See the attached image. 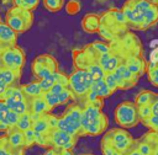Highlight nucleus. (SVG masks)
Instances as JSON below:
<instances>
[{
    "label": "nucleus",
    "mask_w": 158,
    "mask_h": 155,
    "mask_svg": "<svg viewBox=\"0 0 158 155\" xmlns=\"http://www.w3.org/2000/svg\"><path fill=\"white\" fill-rule=\"evenodd\" d=\"M100 28L98 33L104 38L106 42H111L122 34H125L127 31H130L127 26L126 17L121 9L112 7L107 11H105L100 16Z\"/></svg>",
    "instance_id": "f257e3e1"
},
{
    "label": "nucleus",
    "mask_w": 158,
    "mask_h": 155,
    "mask_svg": "<svg viewBox=\"0 0 158 155\" xmlns=\"http://www.w3.org/2000/svg\"><path fill=\"white\" fill-rule=\"evenodd\" d=\"M109 43H110V50L120 55L122 60L132 55L143 54V46L141 43V39L130 31H127L125 34Z\"/></svg>",
    "instance_id": "f03ea898"
},
{
    "label": "nucleus",
    "mask_w": 158,
    "mask_h": 155,
    "mask_svg": "<svg viewBox=\"0 0 158 155\" xmlns=\"http://www.w3.org/2000/svg\"><path fill=\"white\" fill-rule=\"evenodd\" d=\"M81 114H83V105L81 102L73 101L68 105L64 113L58 118L57 128L64 130L72 135L80 137L81 132Z\"/></svg>",
    "instance_id": "7ed1b4c3"
},
{
    "label": "nucleus",
    "mask_w": 158,
    "mask_h": 155,
    "mask_svg": "<svg viewBox=\"0 0 158 155\" xmlns=\"http://www.w3.org/2000/svg\"><path fill=\"white\" fill-rule=\"evenodd\" d=\"M152 2L149 0H127L121 7L130 30L144 31V11Z\"/></svg>",
    "instance_id": "20e7f679"
},
{
    "label": "nucleus",
    "mask_w": 158,
    "mask_h": 155,
    "mask_svg": "<svg viewBox=\"0 0 158 155\" xmlns=\"http://www.w3.org/2000/svg\"><path fill=\"white\" fill-rule=\"evenodd\" d=\"M93 82L94 79L86 69H75L70 75H68V87L73 95V101L83 102Z\"/></svg>",
    "instance_id": "39448f33"
},
{
    "label": "nucleus",
    "mask_w": 158,
    "mask_h": 155,
    "mask_svg": "<svg viewBox=\"0 0 158 155\" xmlns=\"http://www.w3.org/2000/svg\"><path fill=\"white\" fill-rule=\"evenodd\" d=\"M33 20H35L33 11L17 6L10 7L5 15V22L19 34L27 32L32 27Z\"/></svg>",
    "instance_id": "423d86ee"
},
{
    "label": "nucleus",
    "mask_w": 158,
    "mask_h": 155,
    "mask_svg": "<svg viewBox=\"0 0 158 155\" xmlns=\"http://www.w3.org/2000/svg\"><path fill=\"white\" fill-rule=\"evenodd\" d=\"M101 143H106L123 154L133 149L136 145V140L133 139L131 133L126 128H121V127L111 128L106 130L101 139Z\"/></svg>",
    "instance_id": "0eeeda50"
},
{
    "label": "nucleus",
    "mask_w": 158,
    "mask_h": 155,
    "mask_svg": "<svg viewBox=\"0 0 158 155\" xmlns=\"http://www.w3.org/2000/svg\"><path fill=\"white\" fill-rule=\"evenodd\" d=\"M114 119L118 127L126 129L133 128L141 123L137 113V106L132 101H122L118 103L114 111Z\"/></svg>",
    "instance_id": "6e6552de"
},
{
    "label": "nucleus",
    "mask_w": 158,
    "mask_h": 155,
    "mask_svg": "<svg viewBox=\"0 0 158 155\" xmlns=\"http://www.w3.org/2000/svg\"><path fill=\"white\" fill-rule=\"evenodd\" d=\"M31 71L36 80H41L58 71V62L51 54H40L31 63Z\"/></svg>",
    "instance_id": "1a4fd4ad"
},
{
    "label": "nucleus",
    "mask_w": 158,
    "mask_h": 155,
    "mask_svg": "<svg viewBox=\"0 0 158 155\" xmlns=\"http://www.w3.org/2000/svg\"><path fill=\"white\" fill-rule=\"evenodd\" d=\"M0 60L4 68L14 69V70H22L26 63V55L22 48L17 44L5 47L0 52Z\"/></svg>",
    "instance_id": "9d476101"
},
{
    "label": "nucleus",
    "mask_w": 158,
    "mask_h": 155,
    "mask_svg": "<svg viewBox=\"0 0 158 155\" xmlns=\"http://www.w3.org/2000/svg\"><path fill=\"white\" fill-rule=\"evenodd\" d=\"M99 54L94 50V48L88 44L84 48H77L72 52V59L75 69H88L91 63L98 62Z\"/></svg>",
    "instance_id": "9b49d317"
},
{
    "label": "nucleus",
    "mask_w": 158,
    "mask_h": 155,
    "mask_svg": "<svg viewBox=\"0 0 158 155\" xmlns=\"http://www.w3.org/2000/svg\"><path fill=\"white\" fill-rule=\"evenodd\" d=\"M49 139H51L52 148H56L59 150H73L79 137L72 135L64 130L56 128L49 130Z\"/></svg>",
    "instance_id": "f8f14e48"
},
{
    "label": "nucleus",
    "mask_w": 158,
    "mask_h": 155,
    "mask_svg": "<svg viewBox=\"0 0 158 155\" xmlns=\"http://www.w3.org/2000/svg\"><path fill=\"white\" fill-rule=\"evenodd\" d=\"M115 78H116V81H117V85H118V90H130L132 87H135L138 82V76L135 75L125 64V62H121L120 65L112 71Z\"/></svg>",
    "instance_id": "ddd939ff"
},
{
    "label": "nucleus",
    "mask_w": 158,
    "mask_h": 155,
    "mask_svg": "<svg viewBox=\"0 0 158 155\" xmlns=\"http://www.w3.org/2000/svg\"><path fill=\"white\" fill-rule=\"evenodd\" d=\"M123 62H125L126 66H127L135 75H137L138 78H141L143 74L147 73V60H146V58L143 57V54L128 57V58H126Z\"/></svg>",
    "instance_id": "4468645a"
},
{
    "label": "nucleus",
    "mask_w": 158,
    "mask_h": 155,
    "mask_svg": "<svg viewBox=\"0 0 158 155\" xmlns=\"http://www.w3.org/2000/svg\"><path fill=\"white\" fill-rule=\"evenodd\" d=\"M17 37L19 33L12 30L6 22H1L0 23V42L2 44V47H9V46H15L17 43Z\"/></svg>",
    "instance_id": "2eb2a0df"
},
{
    "label": "nucleus",
    "mask_w": 158,
    "mask_h": 155,
    "mask_svg": "<svg viewBox=\"0 0 158 155\" xmlns=\"http://www.w3.org/2000/svg\"><path fill=\"white\" fill-rule=\"evenodd\" d=\"M100 23H101L100 16L93 12L84 15V17L81 18V28L86 33H98L100 28Z\"/></svg>",
    "instance_id": "dca6fc26"
},
{
    "label": "nucleus",
    "mask_w": 158,
    "mask_h": 155,
    "mask_svg": "<svg viewBox=\"0 0 158 155\" xmlns=\"http://www.w3.org/2000/svg\"><path fill=\"white\" fill-rule=\"evenodd\" d=\"M4 102L7 105V107L16 112L17 114H23L26 112H30V105H28V100L26 97L23 98H17V97H7L4 100Z\"/></svg>",
    "instance_id": "f3484780"
},
{
    "label": "nucleus",
    "mask_w": 158,
    "mask_h": 155,
    "mask_svg": "<svg viewBox=\"0 0 158 155\" xmlns=\"http://www.w3.org/2000/svg\"><path fill=\"white\" fill-rule=\"evenodd\" d=\"M21 75H22V70H14L9 68L0 69V80L9 86L20 85Z\"/></svg>",
    "instance_id": "a211bd4d"
},
{
    "label": "nucleus",
    "mask_w": 158,
    "mask_h": 155,
    "mask_svg": "<svg viewBox=\"0 0 158 155\" xmlns=\"http://www.w3.org/2000/svg\"><path fill=\"white\" fill-rule=\"evenodd\" d=\"M28 105H30V112L35 114H46L48 112H52V108L48 106V103L46 102L42 95L35 98H31L28 101Z\"/></svg>",
    "instance_id": "6ab92c4d"
},
{
    "label": "nucleus",
    "mask_w": 158,
    "mask_h": 155,
    "mask_svg": "<svg viewBox=\"0 0 158 155\" xmlns=\"http://www.w3.org/2000/svg\"><path fill=\"white\" fill-rule=\"evenodd\" d=\"M7 140L10 141V144L15 148H25V137H23V132H21L20 129H17L16 127H11L5 132Z\"/></svg>",
    "instance_id": "aec40b11"
},
{
    "label": "nucleus",
    "mask_w": 158,
    "mask_h": 155,
    "mask_svg": "<svg viewBox=\"0 0 158 155\" xmlns=\"http://www.w3.org/2000/svg\"><path fill=\"white\" fill-rule=\"evenodd\" d=\"M158 23V5L151 4L144 11V31L154 27Z\"/></svg>",
    "instance_id": "412c9836"
},
{
    "label": "nucleus",
    "mask_w": 158,
    "mask_h": 155,
    "mask_svg": "<svg viewBox=\"0 0 158 155\" xmlns=\"http://www.w3.org/2000/svg\"><path fill=\"white\" fill-rule=\"evenodd\" d=\"M26 149L15 148L7 140L6 134L0 137V155H25Z\"/></svg>",
    "instance_id": "4be33fe9"
},
{
    "label": "nucleus",
    "mask_w": 158,
    "mask_h": 155,
    "mask_svg": "<svg viewBox=\"0 0 158 155\" xmlns=\"http://www.w3.org/2000/svg\"><path fill=\"white\" fill-rule=\"evenodd\" d=\"M20 87L23 92V95L27 97V100L30 101L31 98H35L37 96H41L43 93L41 86H40V82L38 80L36 81H31V82H27V84H20Z\"/></svg>",
    "instance_id": "5701e85b"
},
{
    "label": "nucleus",
    "mask_w": 158,
    "mask_h": 155,
    "mask_svg": "<svg viewBox=\"0 0 158 155\" xmlns=\"http://www.w3.org/2000/svg\"><path fill=\"white\" fill-rule=\"evenodd\" d=\"M90 90H93V91H94L98 96H100L101 98H107V97H110V96L112 95L111 91L109 90V87H107V85H106L104 78H102V79L94 80V82H93Z\"/></svg>",
    "instance_id": "b1692460"
},
{
    "label": "nucleus",
    "mask_w": 158,
    "mask_h": 155,
    "mask_svg": "<svg viewBox=\"0 0 158 155\" xmlns=\"http://www.w3.org/2000/svg\"><path fill=\"white\" fill-rule=\"evenodd\" d=\"M156 92L151 90H142L135 96V103L136 106H144V105H151L156 97Z\"/></svg>",
    "instance_id": "393cba45"
},
{
    "label": "nucleus",
    "mask_w": 158,
    "mask_h": 155,
    "mask_svg": "<svg viewBox=\"0 0 158 155\" xmlns=\"http://www.w3.org/2000/svg\"><path fill=\"white\" fill-rule=\"evenodd\" d=\"M32 129H33L36 133H48V132L51 130L49 124H48V122H47L44 114L40 116L37 119L33 121V123H32Z\"/></svg>",
    "instance_id": "a878e982"
},
{
    "label": "nucleus",
    "mask_w": 158,
    "mask_h": 155,
    "mask_svg": "<svg viewBox=\"0 0 158 155\" xmlns=\"http://www.w3.org/2000/svg\"><path fill=\"white\" fill-rule=\"evenodd\" d=\"M32 123H33V121H32L31 113L30 112H26V113H23V114H21L19 117V121H17V123H16L15 127L17 129H20L21 132H25V130L32 128Z\"/></svg>",
    "instance_id": "bb28decb"
},
{
    "label": "nucleus",
    "mask_w": 158,
    "mask_h": 155,
    "mask_svg": "<svg viewBox=\"0 0 158 155\" xmlns=\"http://www.w3.org/2000/svg\"><path fill=\"white\" fill-rule=\"evenodd\" d=\"M57 78H58V71L52 73L51 75H48V76H46V78H43V79L38 80V82H40V86H41L42 91H43V92L49 91V90H51V87L57 82Z\"/></svg>",
    "instance_id": "cd10ccee"
},
{
    "label": "nucleus",
    "mask_w": 158,
    "mask_h": 155,
    "mask_svg": "<svg viewBox=\"0 0 158 155\" xmlns=\"http://www.w3.org/2000/svg\"><path fill=\"white\" fill-rule=\"evenodd\" d=\"M10 108L7 107V105L4 101H0V132H6L10 127L7 124V113H9Z\"/></svg>",
    "instance_id": "c85d7f7f"
},
{
    "label": "nucleus",
    "mask_w": 158,
    "mask_h": 155,
    "mask_svg": "<svg viewBox=\"0 0 158 155\" xmlns=\"http://www.w3.org/2000/svg\"><path fill=\"white\" fill-rule=\"evenodd\" d=\"M42 4L49 12H58L63 9L65 0H42Z\"/></svg>",
    "instance_id": "c756f323"
},
{
    "label": "nucleus",
    "mask_w": 158,
    "mask_h": 155,
    "mask_svg": "<svg viewBox=\"0 0 158 155\" xmlns=\"http://www.w3.org/2000/svg\"><path fill=\"white\" fill-rule=\"evenodd\" d=\"M90 74H91V76H93V79L94 80H98V79H102L104 76H105V70L101 68V65L98 63V62H95V63H91L89 66H88V69H86Z\"/></svg>",
    "instance_id": "7c9ffc66"
},
{
    "label": "nucleus",
    "mask_w": 158,
    "mask_h": 155,
    "mask_svg": "<svg viewBox=\"0 0 158 155\" xmlns=\"http://www.w3.org/2000/svg\"><path fill=\"white\" fill-rule=\"evenodd\" d=\"M102 101H104V98H101L100 96H98L93 90H89V92L85 95V97L83 100V102L91 103V105H94L96 107H100V108H102V106H104V102Z\"/></svg>",
    "instance_id": "2f4dec72"
},
{
    "label": "nucleus",
    "mask_w": 158,
    "mask_h": 155,
    "mask_svg": "<svg viewBox=\"0 0 158 155\" xmlns=\"http://www.w3.org/2000/svg\"><path fill=\"white\" fill-rule=\"evenodd\" d=\"M135 148L142 154V155H153V148L151 146L149 143H147L146 140H143L142 138L136 140V145Z\"/></svg>",
    "instance_id": "473e14b6"
},
{
    "label": "nucleus",
    "mask_w": 158,
    "mask_h": 155,
    "mask_svg": "<svg viewBox=\"0 0 158 155\" xmlns=\"http://www.w3.org/2000/svg\"><path fill=\"white\" fill-rule=\"evenodd\" d=\"M12 4H14V6L33 11V10L37 9V6L40 4V0H12Z\"/></svg>",
    "instance_id": "72a5a7b5"
},
{
    "label": "nucleus",
    "mask_w": 158,
    "mask_h": 155,
    "mask_svg": "<svg viewBox=\"0 0 158 155\" xmlns=\"http://www.w3.org/2000/svg\"><path fill=\"white\" fill-rule=\"evenodd\" d=\"M152 58L158 62V53H157V54H153ZM146 74H147L148 81H149L154 87H158V63H157V66H156V68H153L152 70H147Z\"/></svg>",
    "instance_id": "f704fd0d"
},
{
    "label": "nucleus",
    "mask_w": 158,
    "mask_h": 155,
    "mask_svg": "<svg viewBox=\"0 0 158 155\" xmlns=\"http://www.w3.org/2000/svg\"><path fill=\"white\" fill-rule=\"evenodd\" d=\"M36 145H38L41 148H46V149L52 148L51 139H49V132L48 133H36Z\"/></svg>",
    "instance_id": "c9c22d12"
},
{
    "label": "nucleus",
    "mask_w": 158,
    "mask_h": 155,
    "mask_svg": "<svg viewBox=\"0 0 158 155\" xmlns=\"http://www.w3.org/2000/svg\"><path fill=\"white\" fill-rule=\"evenodd\" d=\"M90 46L94 48V50L99 55L110 52V43L106 41H94L93 43H90Z\"/></svg>",
    "instance_id": "e433bc0d"
},
{
    "label": "nucleus",
    "mask_w": 158,
    "mask_h": 155,
    "mask_svg": "<svg viewBox=\"0 0 158 155\" xmlns=\"http://www.w3.org/2000/svg\"><path fill=\"white\" fill-rule=\"evenodd\" d=\"M104 80H105L109 90L111 91V93H115L118 90V85H117V81H116V78H115L114 73H106L105 76H104Z\"/></svg>",
    "instance_id": "4c0bfd02"
},
{
    "label": "nucleus",
    "mask_w": 158,
    "mask_h": 155,
    "mask_svg": "<svg viewBox=\"0 0 158 155\" xmlns=\"http://www.w3.org/2000/svg\"><path fill=\"white\" fill-rule=\"evenodd\" d=\"M23 137H25V148L26 150L30 149L31 146L36 145V133L32 128L27 129L23 132Z\"/></svg>",
    "instance_id": "58836bf2"
},
{
    "label": "nucleus",
    "mask_w": 158,
    "mask_h": 155,
    "mask_svg": "<svg viewBox=\"0 0 158 155\" xmlns=\"http://www.w3.org/2000/svg\"><path fill=\"white\" fill-rule=\"evenodd\" d=\"M141 123H142V124H143L148 130L158 132V116L152 114V116H151V117H148L147 119L141 121Z\"/></svg>",
    "instance_id": "ea45409f"
},
{
    "label": "nucleus",
    "mask_w": 158,
    "mask_h": 155,
    "mask_svg": "<svg viewBox=\"0 0 158 155\" xmlns=\"http://www.w3.org/2000/svg\"><path fill=\"white\" fill-rule=\"evenodd\" d=\"M42 96L44 97L46 102L48 103V106H49L52 109H53L54 107L59 106V100H58V96H57V95H54L53 92H51V91H46V92H43V93H42Z\"/></svg>",
    "instance_id": "a19ab883"
},
{
    "label": "nucleus",
    "mask_w": 158,
    "mask_h": 155,
    "mask_svg": "<svg viewBox=\"0 0 158 155\" xmlns=\"http://www.w3.org/2000/svg\"><path fill=\"white\" fill-rule=\"evenodd\" d=\"M100 150H101L102 155H125L123 153L118 151L114 146H111V145H109L106 143H101V141H100Z\"/></svg>",
    "instance_id": "79ce46f5"
},
{
    "label": "nucleus",
    "mask_w": 158,
    "mask_h": 155,
    "mask_svg": "<svg viewBox=\"0 0 158 155\" xmlns=\"http://www.w3.org/2000/svg\"><path fill=\"white\" fill-rule=\"evenodd\" d=\"M57 96H58V100H59V106H60V105H67V103H69L70 101H73V95H72L69 87H65V89H64L59 95H57Z\"/></svg>",
    "instance_id": "37998d69"
},
{
    "label": "nucleus",
    "mask_w": 158,
    "mask_h": 155,
    "mask_svg": "<svg viewBox=\"0 0 158 155\" xmlns=\"http://www.w3.org/2000/svg\"><path fill=\"white\" fill-rule=\"evenodd\" d=\"M137 113L139 117V121H144L148 117L152 116V109L151 105H144V106H137Z\"/></svg>",
    "instance_id": "c03bdc74"
},
{
    "label": "nucleus",
    "mask_w": 158,
    "mask_h": 155,
    "mask_svg": "<svg viewBox=\"0 0 158 155\" xmlns=\"http://www.w3.org/2000/svg\"><path fill=\"white\" fill-rule=\"evenodd\" d=\"M19 117H20V114H17L16 112H14V111H11V109L9 111L6 119H7V124H9L10 128L16 125V123H17V121H19Z\"/></svg>",
    "instance_id": "a18cd8bd"
},
{
    "label": "nucleus",
    "mask_w": 158,
    "mask_h": 155,
    "mask_svg": "<svg viewBox=\"0 0 158 155\" xmlns=\"http://www.w3.org/2000/svg\"><path fill=\"white\" fill-rule=\"evenodd\" d=\"M44 116H46V119H47V122H48V124H49V128H51V129H56L57 125H58V118H59V117L54 116V114L51 113V112L46 113Z\"/></svg>",
    "instance_id": "49530a36"
},
{
    "label": "nucleus",
    "mask_w": 158,
    "mask_h": 155,
    "mask_svg": "<svg viewBox=\"0 0 158 155\" xmlns=\"http://www.w3.org/2000/svg\"><path fill=\"white\" fill-rule=\"evenodd\" d=\"M65 87H68V86H64V85H62V84H59V82H56V84L51 87V90H49V91H51V92H53L54 95H59V93H60Z\"/></svg>",
    "instance_id": "de8ad7c7"
},
{
    "label": "nucleus",
    "mask_w": 158,
    "mask_h": 155,
    "mask_svg": "<svg viewBox=\"0 0 158 155\" xmlns=\"http://www.w3.org/2000/svg\"><path fill=\"white\" fill-rule=\"evenodd\" d=\"M80 9V6L75 2V1H72V2H69L68 4V6H67V10H68V12L70 14V15H74L78 10Z\"/></svg>",
    "instance_id": "09e8293b"
},
{
    "label": "nucleus",
    "mask_w": 158,
    "mask_h": 155,
    "mask_svg": "<svg viewBox=\"0 0 158 155\" xmlns=\"http://www.w3.org/2000/svg\"><path fill=\"white\" fill-rule=\"evenodd\" d=\"M151 109H152V114L158 116V93L156 95L153 102L151 103Z\"/></svg>",
    "instance_id": "8fccbe9b"
},
{
    "label": "nucleus",
    "mask_w": 158,
    "mask_h": 155,
    "mask_svg": "<svg viewBox=\"0 0 158 155\" xmlns=\"http://www.w3.org/2000/svg\"><path fill=\"white\" fill-rule=\"evenodd\" d=\"M7 87H9V85H6L5 82H2V81L0 80V101H2L4 93H5V91L7 90Z\"/></svg>",
    "instance_id": "3c124183"
},
{
    "label": "nucleus",
    "mask_w": 158,
    "mask_h": 155,
    "mask_svg": "<svg viewBox=\"0 0 158 155\" xmlns=\"http://www.w3.org/2000/svg\"><path fill=\"white\" fill-rule=\"evenodd\" d=\"M56 151H57L56 148H48V149H46L43 155H56Z\"/></svg>",
    "instance_id": "603ef678"
},
{
    "label": "nucleus",
    "mask_w": 158,
    "mask_h": 155,
    "mask_svg": "<svg viewBox=\"0 0 158 155\" xmlns=\"http://www.w3.org/2000/svg\"><path fill=\"white\" fill-rule=\"evenodd\" d=\"M125 155H142V154H141L136 148H133V149H131L130 151H127Z\"/></svg>",
    "instance_id": "864d4df0"
},
{
    "label": "nucleus",
    "mask_w": 158,
    "mask_h": 155,
    "mask_svg": "<svg viewBox=\"0 0 158 155\" xmlns=\"http://www.w3.org/2000/svg\"><path fill=\"white\" fill-rule=\"evenodd\" d=\"M63 154H64V155H74L72 150H63Z\"/></svg>",
    "instance_id": "5fc2aeb1"
},
{
    "label": "nucleus",
    "mask_w": 158,
    "mask_h": 155,
    "mask_svg": "<svg viewBox=\"0 0 158 155\" xmlns=\"http://www.w3.org/2000/svg\"><path fill=\"white\" fill-rule=\"evenodd\" d=\"M56 155H64V154H63V150H59V149H57V151H56Z\"/></svg>",
    "instance_id": "6e6d98bb"
},
{
    "label": "nucleus",
    "mask_w": 158,
    "mask_h": 155,
    "mask_svg": "<svg viewBox=\"0 0 158 155\" xmlns=\"http://www.w3.org/2000/svg\"><path fill=\"white\" fill-rule=\"evenodd\" d=\"M151 2H153V4H156V5H158V0H149Z\"/></svg>",
    "instance_id": "4d7b16f0"
},
{
    "label": "nucleus",
    "mask_w": 158,
    "mask_h": 155,
    "mask_svg": "<svg viewBox=\"0 0 158 155\" xmlns=\"http://www.w3.org/2000/svg\"><path fill=\"white\" fill-rule=\"evenodd\" d=\"M4 49V47H2V44H1V42H0V52Z\"/></svg>",
    "instance_id": "13d9d810"
},
{
    "label": "nucleus",
    "mask_w": 158,
    "mask_h": 155,
    "mask_svg": "<svg viewBox=\"0 0 158 155\" xmlns=\"http://www.w3.org/2000/svg\"><path fill=\"white\" fill-rule=\"evenodd\" d=\"M4 68V65H2V63H1V60H0V69H2Z\"/></svg>",
    "instance_id": "bf43d9fd"
},
{
    "label": "nucleus",
    "mask_w": 158,
    "mask_h": 155,
    "mask_svg": "<svg viewBox=\"0 0 158 155\" xmlns=\"http://www.w3.org/2000/svg\"><path fill=\"white\" fill-rule=\"evenodd\" d=\"M1 22H2V20H1V17H0V23H1Z\"/></svg>",
    "instance_id": "052dcab7"
},
{
    "label": "nucleus",
    "mask_w": 158,
    "mask_h": 155,
    "mask_svg": "<svg viewBox=\"0 0 158 155\" xmlns=\"http://www.w3.org/2000/svg\"><path fill=\"white\" fill-rule=\"evenodd\" d=\"M157 139H158V132H157Z\"/></svg>",
    "instance_id": "680f3d73"
},
{
    "label": "nucleus",
    "mask_w": 158,
    "mask_h": 155,
    "mask_svg": "<svg viewBox=\"0 0 158 155\" xmlns=\"http://www.w3.org/2000/svg\"><path fill=\"white\" fill-rule=\"evenodd\" d=\"M85 155H91V154H85Z\"/></svg>",
    "instance_id": "e2e57ef3"
}]
</instances>
